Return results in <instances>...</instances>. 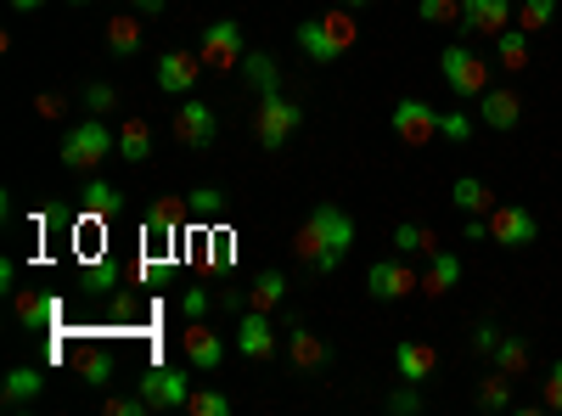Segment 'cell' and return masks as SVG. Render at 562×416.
Returning a JSON list of instances; mask_svg holds the SVG:
<instances>
[{"mask_svg": "<svg viewBox=\"0 0 562 416\" xmlns=\"http://www.w3.org/2000/svg\"><path fill=\"white\" fill-rule=\"evenodd\" d=\"M180 203H153L147 209V243H175V231H180Z\"/></svg>", "mask_w": 562, "mask_h": 416, "instance_id": "obj_31", "label": "cell"}, {"mask_svg": "<svg viewBox=\"0 0 562 416\" xmlns=\"http://www.w3.org/2000/svg\"><path fill=\"white\" fill-rule=\"evenodd\" d=\"M495 63H501L506 74H524V68H529V29H518V23L501 29V34H495Z\"/></svg>", "mask_w": 562, "mask_h": 416, "instance_id": "obj_25", "label": "cell"}, {"mask_svg": "<svg viewBox=\"0 0 562 416\" xmlns=\"http://www.w3.org/2000/svg\"><path fill=\"white\" fill-rule=\"evenodd\" d=\"M450 203H456L461 214H490V209H495V192L484 187L479 175H461L456 187H450Z\"/></svg>", "mask_w": 562, "mask_h": 416, "instance_id": "obj_28", "label": "cell"}, {"mask_svg": "<svg viewBox=\"0 0 562 416\" xmlns=\"http://www.w3.org/2000/svg\"><path fill=\"white\" fill-rule=\"evenodd\" d=\"M338 7H349V12H360V7H371V0H338Z\"/></svg>", "mask_w": 562, "mask_h": 416, "instance_id": "obj_52", "label": "cell"}, {"mask_svg": "<svg viewBox=\"0 0 562 416\" xmlns=\"http://www.w3.org/2000/svg\"><path fill=\"white\" fill-rule=\"evenodd\" d=\"M108 52H113L119 63H130V57L140 52V12H113V18H108Z\"/></svg>", "mask_w": 562, "mask_h": 416, "instance_id": "obj_23", "label": "cell"}, {"mask_svg": "<svg viewBox=\"0 0 562 416\" xmlns=\"http://www.w3.org/2000/svg\"><path fill=\"white\" fill-rule=\"evenodd\" d=\"M389 411H400V416H416V411H422V394H416V383H400V389L389 394Z\"/></svg>", "mask_w": 562, "mask_h": 416, "instance_id": "obj_44", "label": "cell"}, {"mask_svg": "<svg viewBox=\"0 0 562 416\" xmlns=\"http://www.w3.org/2000/svg\"><path fill=\"white\" fill-rule=\"evenodd\" d=\"M366 293L378 299V304H400V299L422 293V276L405 265V254H394V259H378V265L366 270Z\"/></svg>", "mask_w": 562, "mask_h": 416, "instance_id": "obj_9", "label": "cell"}, {"mask_svg": "<svg viewBox=\"0 0 562 416\" xmlns=\"http://www.w3.org/2000/svg\"><path fill=\"white\" fill-rule=\"evenodd\" d=\"M130 12H140V18H153V12H164V0H130Z\"/></svg>", "mask_w": 562, "mask_h": 416, "instance_id": "obj_50", "label": "cell"}, {"mask_svg": "<svg viewBox=\"0 0 562 416\" xmlns=\"http://www.w3.org/2000/svg\"><path fill=\"white\" fill-rule=\"evenodd\" d=\"M540 405H546V411H562V360L546 372V394H540Z\"/></svg>", "mask_w": 562, "mask_h": 416, "instance_id": "obj_45", "label": "cell"}, {"mask_svg": "<svg viewBox=\"0 0 562 416\" xmlns=\"http://www.w3.org/2000/svg\"><path fill=\"white\" fill-rule=\"evenodd\" d=\"M7 7H12V12H40L45 0H7Z\"/></svg>", "mask_w": 562, "mask_h": 416, "instance_id": "obj_51", "label": "cell"}, {"mask_svg": "<svg viewBox=\"0 0 562 416\" xmlns=\"http://www.w3.org/2000/svg\"><path fill=\"white\" fill-rule=\"evenodd\" d=\"M506 333L495 327V321H479V327H473V338H467V344H473V355H495V344H501Z\"/></svg>", "mask_w": 562, "mask_h": 416, "instance_id": "obj_43", "label": "cell"}, {"mask_svg": "<svg viewBox=\"0 0 562 416\" xmlns=\"http://www.w3.org/2000/svg\"><path fill=\"white\" fill-rule=\"evenodd\" d=\"M40 394H45V372H40V366H12L7 383H0V400H7V411H23V405H34Z\"/></svg>", "mask_w": 562, "mask_h": 416, "instance_id": "obj_19", "label": "cell"}, {"mask_svg": "<svg viewBox=\"0 0 562 416\" xmlns=\"http://www.w3.org/2000/svg\"><path fill=\"white\" fill-rule=\"evenodd\" d=\"M439 119H445V113L428 108L422 97H400V102H394V135H400L405 147H428L434 135H439Z\"/></svg>", "mask_w": 562, "mask_h": 416, "instance_id": "obj_11", "label": "cell"}, {"mask_svg": "<svg viewBox=\"0 0 562 416\" xmlns=\"http://www.w3.org/2000/svg\"><path fill=\"white\" fill-rule=\"evenodd\" d=\"M299 130H304V102L281 97V90L259 97V108H254V135H259V147H265V153H281Z\"/></svg>", "mask_w": 562, "mask_h": 416, "instance_id": "obj_4", "label": "cell"}, {"mask_svg": "<svg viewBox=\"0 0 562 416\" xmlns=\"http://www.w3.org/2000/svg\"><path fill=\"white\" fill-rule=\"evenodd\" d=\"M68 7H90V0H68Z\"/></svg>", "mask_w": 562, "mask_h": 416, "instance_id": "obj_53", "label": "cell"}, {"mask_svg": "<svg viewBox=\"0 0 562 416\" xmlns=\"http://www.w3.org/2000/svg\"><path fill=\"white\" fill-rule=\"evenodd\" d=\"M0 288H7V293H18V265H12V259L0 265Z\"/></svg>", "mask_w": 562, "mask_h": 416, "instance_id": "obj_48", "label": "cell"}, {"mask_svg": "<svg viewBox=\"0 0 562 416\" xmlns=\"http://www.w3.org/2000/svg\"><path fill=\"white\" fill-rule=\"evenodd\" d=\"M473 130H479V124L467 119V113H445V119H439V135H445V142H473Z\"/></svg>", "mask_w": 562, "mask_h": 416, "instance_id": "obj_41", "label": "cell"}, {"mask_svg": "<svg viewBox=\"0 0 562 416\" xmlns=\"http://www.w3.org/2000/svg\"><path fill=\"white\" fill-rule=\"evenodd\" d=\"M237 74H243V85L254 90V97H270V90H281V68H276L270 52H248Z\"/></svg>", "mask_w": 562, "mask_h": 416, "instance_id": "obj_24", "label": "cell"}, {"mask_svg": "<svg viewBox=\"0 0 562 416\" xmlns=\"http://www.w3.org/2000/svg\"><path fill=\"white\" fill-rule=\"evenodd\" d=\"M434 372H439V349L434 344H422V338H400L394 344V378L400 383H416L422 389Z\"/></svg>", "mask_w": 562, "mask_h": 416, "instance_id": "obj_15", "label": "cell"}, {"mask_svg": "<svg viewBox=\"0 0 562 416\" xmlns=\"http://www.w3.org/2000/svg\"><path fill=\"white\" fill-rule=\"evenodd\" d=\"M119 198H124V192L113 187V180L97 175V180H85V187H79V214H85V220H113V214H119Z\"/></svg>", "mask_w": 562, "mask_h": 416, "instance_id": "obj_21", "label": "cell"}, {"mask_svg": "<svg viewBox=\"0 0 562 416\" xmlns=\"http://www.w3.org/2000/svg\"><path fill=\"white\" fill-rule=\"evenodd\" d=\"M540 237V220L524 203H495L490 209V243L495 248H529Z\"/></svg>", "mask_w": 562, "mask_h": 416, "instance_id": "obj_10", "label": "cell"}, {"mask_svg": "<svg viewBox=\"0 0 562 416\" xmlns=\"http://www.w3.org/2000/svg\"><path fill=\"white\" fill-rule=\"evenodd\" d=\"M74 366H79V383H85V389H108L113 372H119V360H113L108 349H79Z\"/></svg>", "mask_w": 562, "mask_h": 416, "instance_id": "obj_27", "label": "cell"}, {"mask_svg": "<svg viewBox=\"0 0 562 416\" xmlns=\"http://www.w3.org/2000/svg\"><path fill=\"white\" fill-rule=\"evenodd\" d=\"M551 18H557V0H524L518 7V29H529V34L551 29Z\"/></svg>", "mask_w": 562, "mask_h": 416, "instance_id": "obj_36", "label": "cell"}, {"mask_svg": "<svg viewBox=\"0 0 562 416\" xmlns=\"http://www.w3.org/2000/svg\"><path fill=\"white\" fill-rule=\"evenodd\" d=\"M209 304H214V299H209V288H186L180 315H186V321H209Z\"/></svg>", "mask_w": 562, "mask_h": 416, "instance_id": "obj_42", "label": "cell"}, {"mask_svg": "<svg viewBox=\"0 0 562 416\" xmlns=\"http://www.w3.org/2000/svg\"><path fill=\"white\" fill-rule=\"evenodd\" d=\"M102 405H108V416H153V405H147V394H140V389L135 394H108Z\"/></svg>", "mask_w": 562, "mask_h": 416, "instance_id": "obj_40", "label": "cell"}, {"mask_svg": "<svg viewBox=\"0 0 562 416\" xmlns=\"http://www.w3.org/2000/svg\"><path fill=\"white\" fill-rule=\"evenodd\" d=\"M355 248V220L338 209V203H315L299 225V237H293V254L299 265H310L315 276H333Z\"/></svg>", "mask_w": 562, "mask_h": 416, "instance_id": "obj_1", "label": "cell"}, {"mask_svg": "<svg viewBox=\"0 0 562 416\" xmlns=\"http://www.w3.org/2000/svg\"><path fill=\"white\" fill-rule=\"evenodd\" d=\"M198 57H203V68H214V74H237V68H243V57H248L243 23H237V18H214V23L203 29Z\"/></svg>", "mask_w": 562, "mask_h": 416, "instance_id": "obj_7", "label": "cell"}, {"mask_svg": "<svg viewBox=\"0 0 562 416\" xmlns=\"http://www.w3.org/2000/svg\"><path fill=\"white\" fill-rule=\"evenodd\" d=\"M416 18L422 23H461V0H416Z\"/></svg>", "mask_w": 562, "mask_h": 416, "instance_id": "obj_38", "label": "cell"}, {"mask_svg": "<svg viewBox=\"0 0 562 416\" xmlns=\"http://www.w3.org/2000/svg\"><path fill=\"white\" fill-rule=\"evenodd\" d=\"M79 282H85L90 293H113V288H124V265H119V259H97V265L79 270Z\"/></svg>", "mask_w": 562, "mask_h": 416, "instance_id": "obj_33", "label": "cell"}, {"mask_svg": "<svg viewBox=\"0 0 562 416\" xmlns=\"http://www.w3.org/2000/svg\"><path fill=\"white\" fill-rule=\"evenodd\" d=\"M288 360L299 366V372H326V360H333V344H326L321 333H310L304 321H293V327H288Z\"/></svg>", "mask_w": 562, "mask_h": 416, "instance_id": "obj_17", "label": "cell"}, {"mask_svg": "<svg viewBox=\"0 0 562 416\" xmlns=\"http://www.w3.org/2000/svg\"><path fill=\"white\" fill-rule=\"evenodd\" d=\"M479 124L484 130H518L524 124V97H518V90H484V97H479Z\"/></svg>", "mask_w": 562, "mask_h": 416, "instance_id": "obj_18", "label": "cell"}, {"mask_svg": "<svg viewBox=\"0 0 562 416\" xmlns=\"http://www.w3.org/2000/svg\"><path fill=\"white\" fill-rule=\"evenodd\" d=\"M439 74H445V85L456 90L461 102H479L490 90V63H484V52H473V45H445Z\"/></svg>", "mask_w": 562, "mask_h": 416, "instance_id": "obj_6", "label": "cell"}, {"mask_svg": "<svg viewBox=\"0 0 562 416\" xmlns=\"http://www.w3.org/2000/svg\"><path fill=\"white\" fill-rule=\"evenodd\" d=\"M394 254H439V237L428 225H394Z\"/></svg>", "mask_w": 562, "mask_h": 416, "instance_id": "obj_34", "label": "cell"}, {"mask_svg": "<svg viewBox=\"0 0 562 416\" xmlns=\"http://www.w3.org/2000/svg\"><path fill=\"white\" fill-rule=\"evenodd\" d=\"M518 23V12H512V0H461V34H501Z\"/></svg>", "mask_w": 562, "mask_h": 416, "instance_id": "obj_16", "label": "cell"}, {"mask_svg": "<svg viewBox=\"0 0 562 416\" xmlns=\"http://www.w3.org/2000/svg\"><path fill=\"white\" fill-rule=\"evenodd\" d=\"M214 265H220V270L231 265V237H214Z\"/></svg>", "mask_w": 562, "mask_h": 416, "instance_id": "obj_49", "label": "cell"}, {"mask_svg": "<svg viewBox=\"0 0 562 416\" xmlns=\"http://www.w3.org/2000/svg\"><path fill=\"white\" fill-rule=\"evenodd\" d=\"M220 209H225V192H214V187H198L186 198V214L192 220H220Z\"/></svg>", "mask_w": 562, "mask_h": 416, "instance_id": "obj_37", "label": "cell"}, {"mask_svg": "<svg viewBox=\"0 0 562 416\" xmlns=\"http://www.w3.org/2000/svg\"><path fill=\"white\" fill-rule=\"evenodd\" d=\"M119 153V130H108V119H79L68 135H63V169H102L108 158Z\"/></svg>", "mask_w": 562, "mask_h": 416, "instance_id": "obj_3", "label": "cell"}, {"mask_svg": "<svg viewBox=\"0 0 562 416\" xmlns=\"http://www.w3.org/2000/svg\"><path fill=\"white\" fill-rule=\"evenodd\" d=\"M186 366H192V372H220V360H225V338L209 327V321H186Z\"/></svg>", "mask_w": 562, "mask_h": 416, "instance_id": "obj_13", "label": "cell"}, {"mask_svg": "<svg viewBox=\"0 0 562 416\" xmlns=\"http://www.w3.org/2000/svg\"><path fill=\"white\" fill-rule=\"evenodd\" d=\"M186 411H192V416H231V400H225L220 389H192Z\"/></svg>", "mask_w": 562, "mask_h": 416, "instance_id": "obj_39", "label": "cell"}, {"mask_svg": "<svg viewBox=\"0 0 562 416\" xmlns=\"http://www.w3.org/2000/svg\"><path fill=\"white\" fill-rule=\"evenodd\" d=\"M495 372H506V378H524L529 372V338H518V333H506L501 344H495Z\"/></svg>", "mask_w": 562, "mask_h": 416, "instance_id": "obj_30", "label": "cell"}, {"mask_svg": "<svg viewBox=\"0 0 562 416\" xmlns=\"http://www.w3.org/2000/svg\"><path fill=\"white\" fill-rule=\"evenodd\" d=\"M153 79H158L164 97H192L198 79H203V57H192V52H164L158 68H153Z\"/></svg>", "mask_w": 562, "mask_h": 416, "instance_id": "obj_12", "label": "cell"}, {"mask_svg": "<svg viewBox=\"0 0 562 416\" xmlns=\"http://www.w3.org/2000/svg\"><path fill=\"white\" fill-rule=\"evenodd\" d=\"M281 299H288V276L281 270H259L248 282V310H276Z\"/></svg>", "mask_w": 562, "mask_h": 416, "instance_id": "obj_29", "label": "cell"}, {"mask_svg": "<svg viewBox=\"0 0 562 416\" xmlns=\"http://www.w3.org/2000/svg\"><path fill=\"white\" fill-rule=\"evenodd\" d=\"M220 304H225L231 315H243V310H248V288H231V293H220Z\"/></svg>", "mask_w": 562, "mask_h": 416, "instance_id": "obj_47", "label": "cell"}, {"mask_svg": "<svg viewBox=\"0 0 562 416\" xmlns=\"http://www.w3.org/2000/svg\"><path fill=\"white\" fill-rule=\"evenodd\" d=\"M63 108H68V102L57 97V90H45V97H34V113H40V119H63Z\"/></svg>", "mask_w": 562, "mask_h": 416, "instance_id": "obj_46", "label": "cell"}, {"mask_svg": "<svg viewBox=\"0 0 562 416\" xmlns=\"http://www.w3.org/2000/svg\"><path fill=\"white\" fill-rule=\"evenodd\" d=\"M169 135H175L180 147H192V153H209V147H214V135H220V113H214V102L186 97V102L175 108V119H169Z\"/></svg>", "mask_w": 562, "mask_h": 416, "instance_id": "obj_8", "label": "cell"}, {"mask_svg": "<svg viewBox=\"0 0 562 416\" xmlns=\"http://www.w3.org/2000/svg\"><path fill=\"white\" fill-rule=\"evenodd\" d=\"M237 355L243 360H270L276 355V321H270V310H243L237 315Z\"/></svg>", "mask_w": 562, "mask_h": 416, "instance_id": "obj_14", "label": "cell"}, {"mask_svg": "<svg viewBox=\"0 0 562 416\" xmlns=\"http://www.w3.org/2000/svg\"><path fill=\"white\" fill-rule=\"evenodd\" d=\"M473 405H479V411H512V378H506V372H490V378L473 389Z\"/></svg>", "mask_w": 562, "mask_h": 416, "instance_id": "obj_32", "label": "cell"}, {"mask_svg": "<svg viewBox=\"0 0 562 416\" xmlns=\"http://www.w3.org/2000/svg\"><path fill=\"white\" fill-rule=\"evenodd\" d=\"M135 389L147 394L153 411H186V400H192L198 378H192V366H164V360H153L147 372L135 378Z\"/></svg>", "mask_w": 562, "mask_h": 416, "instance_id": "obj_5", "label": "cell"}, {"mask_svg": "<svg viewBox=\"0 0 562 416\" xmlns=\"http://www.w3.org/2000/svg\"><path fill=\"white\" fill-rule=\"evenodd\" d=\"M119 158L124 164H147L153 158V124L147 119H124L119 124Z\"/></svg>", "mask_w": 562, "mask_h": 416, "instance_id": "obj_26", "label": "cell"}, {"mask_svg": "<svg viewBox=\"0 0 562 416\" xmlns=\"http://www.w3.org/2000/svg\"><path fill=\"white\" fill-rule=\"evenodd\" d=\"M456 282H461V259L456 254H428V270H422V293L428 299H445V293H456Z\"/></svg>", "mask_w": 562, "mask_h": 416, "instance_id": "obj_22", "label": "cell"}, {"mask_svg": "<svg viewBox=\"0 0 562 416\" xmlns=\"http://www.w3.org/2000/svg\"><path fill=\"white\" fill-rule=\"evenodd\" d=\"M299 52L310 57V63H338L349 45L360 40V23H355V12L349 7H333V12H321V18H310V23H299Z\"/></svg>", "mask_w": 562, "mask_h": 416, "instance_id": "obj_2", "label": "cell"}, {"mask_svg": "<svg viewBox=\"0 0 562 416\" xmlns=\"http://www.w3.org/2000/svg\"><path fill=\"white\" fill-rule=\"evenodd\" d=\"M12 310H18V321H23L29 333H52V327H57V299H45V293L18 288V293H12Z\"/></svg>", "mask_w": 562, "mask_h": 416, "instance_id": "obj_20", "label": "cell"}, {"mask_svg": "<svg viewBox=\"0 0 562 416\" xmlns=\"http://www.w3.org/2000/svg\"><path fill=\"white\" fill-rule=\"evenodd\" d=\"M79 102H85V113H97V119H108V113L119 108V90H113L108 79H97V85H85V97H79Z\"/></svg>", "mask_w": 562, "mask_h": 416, "instance_id": "obj_35", "label": "cell"}]
</instances>
